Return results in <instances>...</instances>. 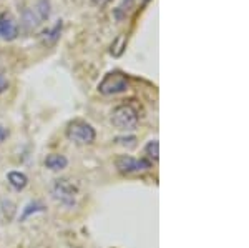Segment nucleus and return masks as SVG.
Returning <instances> with one entry per match:
<instances>
[{"mask_svg": "<svg viewBox=\"0 0 249 248\" xmlns=\"http://www.w3.org/2000/svg\"><path fill=\"white\" fill-rule=\"evenodd\" d=\"M7 89H9V80H7V77L3 74H0V94L5 92Z\"/></svg>", "mask_w": 249, "mask_h": 248, "instance_id": "nucleus-14", "label": "nucleus"}, {"mask_svg": "<svg viewBox=\"0 0 249 248\" xmlns=\"http://www.w3.org/2000/svg\"><path fill=\"white\" fill-rule=\"evenodd\" d=\"M67 137L71 142L78 143V145H90L95 142L96 138V132L93 127L90 125L85 120H71L67 127Z\"/></svg>", "mask_w": 249, "mask_h": 248, "instance_id": "nucleus-1", "label": "nucleus"}, {"mask_svg": "<svg viewBox=\"0 0 249 248\" xmlns=\"http://www.w3.org/2000/svg\"><path fill=\"white\" fill-rule=\"evenodd\" d=\"M91 2H93L96 7H105L111 2V0H91Z\"/></svg>", "mask_w": 249, "mask_h": 248, "instance_id": "nucleus-16", "label": "nucleus"}, {"mask_svg": "<svg viewBox=\"0 0 249 248\" xmlns=\"http://www.w3.org/2000/svg\"><path fill=\"white\" fill-rule=\"evenodd\" d=\"M115 167L120 173L131 175V173H142L151 169V162L146 158H135L131 155H118L115 158Z\"/></svg>", "mask_w": 249, "mask_h": 248, "instance_id": "nucleus-5", "label": "nucleus"}, {"mask_svg": "<svg viewBox=\"0 0 249 248\" xmlns=\"http://www.w3.org/2000/svg\"><path fill=\"white\" fill-rule=\"evenodd\" d=\"M144 155L150 158V162H151V160H153V162H158V158H160V143H158V140H151V142L146 143V147H144Z\"/></svg>", "mask_w": 249, "mask_h": 248, "instance_id": "nucleus-11", "label": "nucleus"}, {"mask_svg": "<svg viewBox=\"0 0 249 248\" xmlns=\"http://www.w3.org/2000/svg\"><path fill=\"white\" fill-rule=\"evenodd\" d=\"M124 49H126V37H124V35H120V37H116L113 40L110 52H111V55H113V57H120V55L124 52Z\"/></svg>", "mask_w": 249, "mask_h": 248, "instance_id": "nucleus-12", "label": "nucleus"}, {"mask_svg": "<svg viewBox=\"0 0 249 248\" xmlns=\"http://www.w3.org/2000/svg\"><path fill=\"white\" fill-rule=\"evenodd\" d=\"M128 78L122 72H110L98 83V92L102 95H116L128 90Z\"/></svg>", "mask_w": 249, "mask_h": 248, "instance_id": "nucleus-4", "label": "nucleus"}, {"mask_svg": "<svg viewBox=\"0 0 249 248\" xmlns=\"http://www.w3.org/2000/svg\"><path fill=\"white\" fill-rule=\"evenodd\" d=\"M68 165V160L65 155H58V153H52L45 158V167L53 172L63 170Z\"/></svg>", "mask_w": 249, "mask_h": 248, "instance_id": "nucleus-9", "label": "nucleus"}, {"mask_svg": "<svg viewBox=\"0 0 249 248\" xmlns=\"http://www.w3.org/2000/svg\"><path fill=\"white\" fill-rule=\"evenodd\" d=\"M62 27H63L62 20H58V22L55 23V25L52 27L50 30L43 32V34L40 35V38H42V43H43V45H45V47L55 45V43L58 42V38H60V34H62Z\"/></svg>", "mask_w": 249, "mask_h": 248, "instance_id": "nucleus-8", "label": "nucleus"}, {"mask_svg": "<svg viewBox=\"0 0 249 248\" xmlns=\"http://www.w3.org/2000/svg\"><path fill=\"white\" fill-rule=\"evenodd\" d=\"M53 195L62 205L71 209L75 205V202H77V187L65 178L57 180L53 185Z\"/></svg>", "mask_w": 249, "mask_h": 248, "instance_id": "nucleus-6", "label": "nucleus"}, {"mask_svg": "<svg viewBox=\"0 0 249 248\" xmlns=\"http://www.w3.org/2000/svg\"><path fill=\"white\" fill-rule=\"evenodd\" d=\"M148 2H150V0H144V3H148Z\"/></svg>", "mask_w": 249, "mask_h": 248, "instance_id": "nucleus-17", "label": "nucleus"}, {"mask_svg": "<svg viewBox=\"0 0 249 248\" xmlns=\"http://www.w3.org/2000/svg\"><path fill=\"white\" fill-rule=\"evenodd\" d=\"M138 120H140L138 112L131 105H118L111 112V123L118 130L123 132L135 130L136 125H138Z\"/></svg>", "mask_w": 249, "mask_h": 248, "instance_id": "nucleus-2", "label": "nucleus"}, {"mask_svg": "<svg viewBox=\"0 0 249 248\" xmlns=\"http://www.w3.org/2000/svg\"><path fill=\"white\" fill-rule=\"evenodd\" d=\"M133 2H135V0H123L122 5L116 7V10H115L116 20H123L124 17H126V12L130 10L131 7H133Z\"/></svg>", "mask_w": 249, "mask_h": 248, "instance_id": "nucleus-13", "label": "nucleus"}, {"mask_svg": "<svg viewBox=\"0 0 249 248\" xmlns=\"http://www.w3.org/2000/svg\"><path fill=\"white\" fill-rule=\"evenodd\" d=\"M7 137H9V129H5L3 125H0V143L5 142Z\"/></svg>", "mask_w": 249, "mask_h": 248, "instance_id": "nucleus-15", "label": "nucleus"}, {"mask_svg": "<svg viewBox=\"0 0 249 248\" xmlns=\"http://www.w3.org/2000/svg\"><path fill=\"white\" fill-rule=\"evenodd\" d=\"M18 35V29L15 20L7 14L0 15V37L3 40H15Z\"/></svg>", "mask_w": 249, "mask_h": 248, "instance_id": "nucleus-7", "label": "nucleus"}, {"mask_svg": "<svg viewBox=\"0 0 249 248\" xmlns=\"http://www.w3.org/2000/svg\"><path fill=\"white\" fill-rule=\"evenodd\" d=\"M7 178H9V183L15 190H23L27 187V183H29L27 175L20 173V172H10V173L7 175Z\"/></svg>", "mask_w": 249, "mask_h": 248, "instance_id": "nucleus-10", "label": "nucleus"}, {"mask_svg": "<svg viewBox=\"0 0 249 248\" xmlns=\"http://www.w3.org/2000/svg\"><path fill=\"white\" fill-rule=\"evenodd\" d=\"M50 17V0H38L34 9H25L22 14V25L25 30L37 29Z\"/></svg>", "mask_w": 249, "mask_h": 248, "instance_id": "nucleus-3", "label": "nucleus"}]
</instances>
